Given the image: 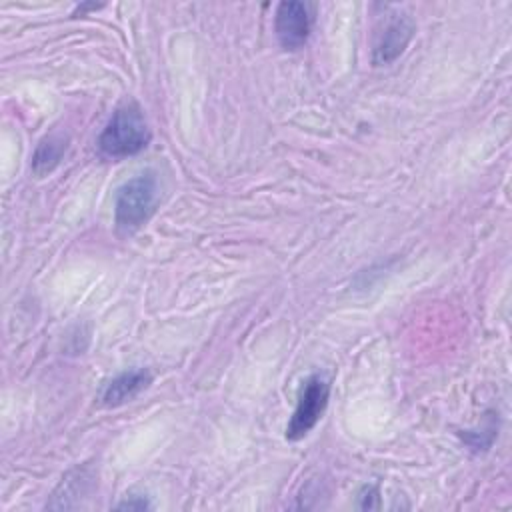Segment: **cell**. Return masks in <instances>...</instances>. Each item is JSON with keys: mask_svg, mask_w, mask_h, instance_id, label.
<instances>
[{"mask_svg": "<svg viewBox=\"0 0 512 512\" xmlns=\"http://www.w3.org/2000/svg\"><path fill=\"white\" fill-rule=\"evenodd\" d=\"M148 122L136 102L120 104L104 126L98 146L110 158H126L142 152L150 144Z\"/></svg>", "mask_w": 512, "mask_h": 512, "instance_id": "1", "label": "cell"}, {"mask_svg": "<svg viewBox=\"0 0 512 512\" xmlns=\"http://www.w3.org/2000/svg\"><path fill=\"white\" fill-rule=\"evenodd\" d=\"M158 204V182L152 172L138 174L124 182L114 198V222L124 234L138 230Z\"/></svg>", "mask_w": 512, "mask_h": 512, "instance_id": "2", "label": "cell"}, {"mask_svg": "<svg viewBox=\"0 0 512 512\" xmlns=\"http://www.w3.org/2000/svg\"><path fill=\"white\" fill-rule=\"evenodd\" d=\"M328 396H330V386L320 374H312L306 378L296 408L286 424V438L296 442L302 440L322 418L326 406H328Z\"/></svg>", "mask_w": 512, "mask_h": 512, "instance_id": "3", "label": "cell"}, {"mask_svg": "<svg viewBox=\"0 0 512 512\" xmlns=\"http://www.w3.org/2000/svg\"><path fill=\"white\" fill-rule=\"evenodd\" d=\"M274 30L284 50H298L306 44L312 30L310 6L304 2H280L276 8Z\"/></svg>", "mask_w": 512, "mask_h": 512, "instance_id": "4", "label": "cell"}, {"mask_svg": "<svg viewBox=\"0 0 512 512\" xmlns=\"http://www.w3.org/2000/svg\"><path fill=\"white\" fill-rule=\"evenodd\" d=\"M412 32H414V22L408 16L394 14L392 18H388L382 32L376 36V42L372 48L374 66H384L394 62L408 46Z\"/></svg>", "mask_w": 512, "mask_h": 512, "instance_id": "5", "label": "cell"}, {"mask_svg": "<svg viewBox=\"0 0 512 512\" xmlns=\"http://www.w3.org/2000/svg\"><path fill=\"white\" fill-rule=\"evenodd\" d=\"M152 382V374L146 368H132L116 378H112L104 392H102V404L104 406H120L132 398H136L142 390H146Z\"/></svg>", "mask_w": 512, "mask_h": 512, "instance_id": "6", "label": "cell"}, {"mask_svg": "<svg viewBox=\"0 0 512 512\" xmlns=\"http://www.w3.org/2000/svg\"><path fill=\"white\" fill-rule=\"evenodd\" d=\"M66 148H68V140L62 134L46 136L38 144V148L32 156V172L36 176H44V174L52 172L60 164Z\"/></svg>", "mask_w": 512, "mask_h": 512, "instance_id": "7", "label": "cell"}, {"mask_svg": "<svg viewBox=\"0 0 512 512\" xmlns=\"http://www.w3.org/2000/svg\"><path fill=\"white\" fill-rule=\"evenodd\" d=\"M118 508H122V510H132V508H136V510H144V508H150V502L148 500H144V498H140V500H134V498H130V500H124V502H120L118 504Z\"/></svg>", "mask_w": 512, "mask_h": 512, "instance_id": "8", "label": "cell"}]
</instances>
